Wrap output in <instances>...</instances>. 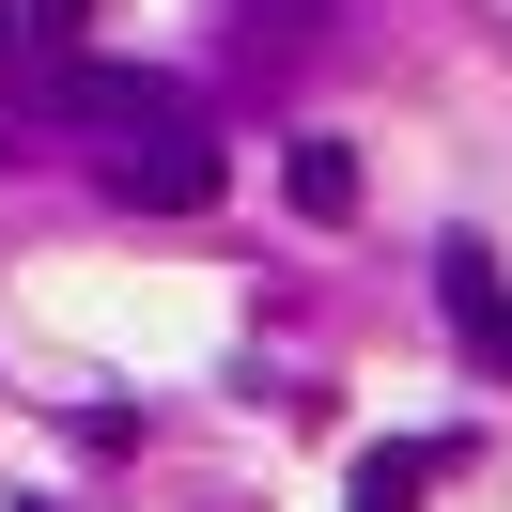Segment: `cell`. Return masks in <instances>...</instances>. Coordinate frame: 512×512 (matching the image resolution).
I'll list each match as a JSON object with an SVG mask.
<instances>
[{"label": "cell", "instance_id": "cell-1", "mask_svg": "<svg viewBox=\"0 0 512 512\" xmlns=\"http://www.w3.org/2000/svg\"><path fill=\"white\" fill-rule=\"evenodd\" d=\"M109 202H140V218H202V202H218V140H202V125L125 140V156H109Z\"/></svg>", "mask_w": 512, "mask_h": 512}, {"label": "cell", "instance_id": "cell-2", "mask_svg": "<svg viewBox=\"0 0 512 512\" xmlns=\"http://www.w3.org/2000/svg\"><path fill=\"white\" fill-rule=\"evenodd\" d=\"M435 311H450V342H466L481 373H512V295H497V249H466V233H450V249H435Z\"/></svg>", "mask_w": 512, "mask_h": 512}, {"label": "cell", "instance_id": "cell-3", "mask_svg": "<svg viewBox=\"0 0 512 512\" xmlns=\"http://www.w3.org/2000/svg\"><path fill=\"white\" fill-rule=\"evenodd\" d=\"M63 109H78V125H125V140L187 125V94H171V78H140V63H78V78H63Z\"/></svg>", "mask_w": 512, "mask_h": 512}, {"label": "cell", "instance_id": "cell-4", "mask_svg": "<svg viewBox=\"0 0 512 512\" xmlns=\"http://www.w3.org/2000/svg\"><path fill=\"white\" fill-rule=\"evenodd\" d=\"M295 218H357V156L342 140H295Z\"/></svg>", "mask_w": 512, "mask_h": 512}, {"label": "cell", "instance_id": "cell-5", "mask_svg": "<svg viewBox=\"0 0 512 512\" xmlns=\"http://www.w3.org/2000/svg\"><path fill=\"white\" fill-rule=\"evenodd\" d=\"M419 481H435V450H357V512H419Z\"/></svg>", "mask_w": 512, "mask_h": 512}, {"label": "cell", "instance_id": "cell-6", "mask_svg": "<svg viewBox=\"0 0 512 512\" xmlns=\"http://www.w3.org/2000/svg\"><path fill=\"white\" fill-rule=\"evenodd\" d=\"M0 63H16V16H0Z\"/></svg>", "mask_w": 512, "mask_h": 512}]
</instances>
